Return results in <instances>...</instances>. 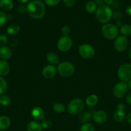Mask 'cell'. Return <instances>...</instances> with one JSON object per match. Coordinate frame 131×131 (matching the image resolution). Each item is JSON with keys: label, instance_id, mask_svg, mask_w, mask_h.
Returning a JSON list of instances; mask_svg holds the SVG:
<instances>
[{"label": "cell", "instance_id": "obj_1", "mask_svg": "<svg viewBox=\"0 0 131 131\" xmlns=\"http://www.w3.org/2000/svg\"><path fill=\"white\" fill-rule=\"evenodd\" d=\"M27 13L35 19H40L43 17L46 13V7L43 2L40 0H32L26 6Z\"/></svg>", "mask_w": 131, "mask_h": 131}, {"label": "cell", "instance_id": "obj_2", "mask_svg": "<svg viewBox=\"0 0 131 131\" xmlns=\"http://www.w3.org/2000/svg\"><path fill=\"white\" fill-rule=\"evenodd\" d=\"M113 15V12L109 6L101 5L97 8L95 14L96 19L101 24H106L110 21Z\"/></svg>", "mask_w": 131, "mask_h": 131}, {"label": "cell", "instance_id": "obj_3", "mask_svg": "<svg viewBox=\"0 0 131 131\" xmlns=\"http://www.w3.org/2000/svg\"><path fill=\"white\" fill-rule=\"evenodd\" d=\"M57 72L60 75V76L63 78H69L73 74H74L75 68L69 61H62L60 62L58 65L57 68Z\"/></svg>", "mask_w": 131, "mask_h": 131}, {"label": "cell", "instance_id": "obj_4", "mask_svg": "<svg viewBox=\"0 0 131 131\" xmlns=\"http://www.w3.org/2000/svg\"><path fill=\"white\" fill-rule=\"evenodd\" d=\"M101 33L105 38L109 40L115 39L119 33V29L115 24L106 23L101 28Z\"/></svg>", "mask_w": 131, "mask_h": 131}, {"label": "cell", "instance_id": "obj_5", "mask_svg": "<svg viewBox=\"0 0 131 131\" xmlns=\"http://www.w3.org/2000/svg\"><path fill=\"white\" fill-rule=\"evenodd\" d=\"M84 106V102L81 99L76 98L69 102L67 108L69 113L71 115H78L82 112Z\"/></svg>", "mask_w": 131, "mask_h": 131}, {"label": "cell", "instance_id": "obj_6", "mask_svg": "<svg viewBox=\"0 0 131 131\" xmlns=\"http://www.w3.org/2000/svg\"><path fill=\"white\" fill-rule=\"evenodd\" d=\"M118 77L122 82H128L131 80V64L123 63L121 65L117 71Z\"/></svg>", "mask_w": 131, "mask_h": 131}, {"label": "cell", "instance_id": "obj_7", "mask_svg": "<svg viewBox=\"0 0 131 131\" xmlns=\"http://www.w3.org/2000/svg\"><path fill=\"white\" fill-rule=\"evenodd\" d=\"M78 53L83 58L89 60L95 56V50L91 45L89 43H83L78 47Z\"/></svg>", "mask_w": 131, "mask_h": 131}, {"label": "cell", "instance_id": "obj_8", "mask_svg": "<svg viewBox=\"0 0 131 131\" xmlns=\"http://www.w3.org/2000/svg\"><path fill=\"white\" fill-rule=\"evenodd\" d=\"M127 84L125 82H119L114 85L113 88V94L117 99H122L127 95L128 92Z\"/></svg>", "mask_w": 131, "mask_h": 131}, {"label": "cell", "instance_id": "obj_9", "mask_svg": "<svg viewBox=\"0 0 131 131\" xmlns=\"http://www.w3.org/2000/svg\"><path fill=\"white\" fill-rule=\"evenodd\" d=\"M72 45H73V42L70 37L62 36L58 40L57 47L60 52H65L71 48Z\"/></svg>", "mask_w": 131, "mask_h": 131}, {"label": "cell", "instance_id": "obj_10", "mask_svg": "<svg viewBox=\"0 0 131 131\" xmlns=\"http://www.w3.org/2000/svg\"><path fill=\"white\" fill-rule=\"evenodd\" d=\"M128 46V38L123 35L118 36L114 39V47L116 51L122 52L125 51Z\"/></svg>", "mask_w": 131, "mask_h": 131}, {"label": "cell", "instance_id": "obj_11", "mask_svg": "<svg viewBox=\"0 0 131 131\" xmlns=\"http://www.w3.org/2000/svg\"><path fill=\"white\" fill-rule=\"evenodd\" d=\"M92 118L94 122L98 124H101L105 123L107 120V114L105 111L98 110L94 112L92 115Z\"/></svg>", "mask_w": 131, "mask_h": 131}, {"label": "cell", "instance_id": "obj_12", "mask_svg": "<svg viewBox=\"0 0 131 131\" xmlns=\"http://www.w3.org/2000/svg\"><path fill=\"white\" fill-rule=\"evenodd\" d=\"M57 69L55 65H48L43 68L42 70V74L44 78L46 79H52L56 75Z\"/></svg>", "mask_w": 131, "mask_h": 131}, {"label": "cell", "instance_id": "obj_13", "mask_svg": "<svg viewBox=\"0 0 131 131\" xmlns=\"http://www.w3.org/2000/svg\"><path fill=\"white\" fill-rule=\"evenodd\" d=\"M44 111L40 106H35L33 107L31 111V116L35 121H41L44 118Z\"/></svg>", "mask_w": 131, "mask_h": 131}, {"label": "cell", "instance_id": "obj_14", "mask_svg": "<svg viewBox=\"0 0 131 131\" xmlns=\"http://www.w3.org/2000/svg\"><path fill=\"white\" fill-rule=\"evenodd\" d=\"M12 51L10 47L7 46L0 47V58L3 60H7L12 57Z\"/></svg>", "mask_w": 131, "mask_h": 131}, {"label": "cell", "instance_id": "obj_15", "mask_svg": "<svg viewBox=\"0 0 131 131\" xmlns=\"http://www.w3.org/2000/svg\"><path fill=\"white\" fill-rule=\"evenodd\" d=\"M42 127L39 122L33 120L27 124L26 131H42Z\"/></svg>", "mask_w": 131, "mask_h": 131}, {"label": "cell", "instance_id": "obj_16", "mask_svg": "<svg viewBox=\"0 0 131 131\" xmlns=\"http://www.w3.org/2000/svg\"><path fill=\"white\" fill-rule=\"evenodd\" d=\"M11 121L8 116L6 115L0 116V130H5L10 126Z\"/></svg>", "mask_w": 131, "mask_h": 131}, {"label": "cell", "instance_id": "obj_17", "mask_svg": "<svg viewBox=\"0 0 131 131\" xmlns=\"http://www.w3.org/2000/svg\"><path fill=\"white\" fill-rule=\"evenodd\" d=\"M14 8L12 0H0V8L3 11H10Z\"/></svg>", "mask_w": 131, "mask_h": 131}, {"label": "cell", "instance_id": "obj_18", "mask_svg": "<svg viewBox=\"0 0 131 131\" xmlns=\"http://www.w3.org/2000/svg\"><path fill=\"white\" fill-rule=\"evenodd\" d=\"M10 72V65L6 60H0V75L5 76Z\"/></svg>", "mask_w": 131, "mask_h": 131}, {"label": "cell", "instance_id": "obj_19", "mask_svg": "<svg viewBox=\"0 0 131 131\" xmlns=\"http://www.w3.org/2000/svg\"><path fill=\"white\" fill-rule=\"evenodd\" d=\"M46 60L50 63V65H55L59 64V58L56 53L53 52H50L46 55Z\"/></svg>", "mask_w": 131, "mask_h": 131}, {"label": "cell", "instance_id": "obj_20", "mask_svg": "<svg viewBox=\"0 0 131 131\" xmlns=\"http://www.w3.org/2000/svg\"><path fill=\"white\" fill-rule=\"evenodd\" d=\"M98 101V96L95 94H91L86 98V104L88 107H92L97 104Z\"/></svg>", "mask_w": 131, "mask_h": 131}, {"label": "cell", "instance_id": "obj_21", "mask_svg": "<svg viewBox=\"0 0 131 131\" xmlns=\"http://www.w3.org/2000/svg\"><path fill=\"white\" fill-rule=\"evenodd\" d=\"M126 117L125 110H117L113 115V118L116 122H121Z\"/></svg>", "mask_w": 131, "mask_h": 131}, {"label": "cell", "instance_id": "obj_22", "mask_svg": "<svg viewBox=\"0 0 131 131\" xmlns=\"http://www.w3.org/2000/svg\"><path fill=\"white\" fill-rule=\"evenodd\" d=\"M20 31V27L17 24H12L8 26L6 29V31L8 35H15L17 34Z\"/></svg>", "mask_w": 131, "mask_h": 131}, {"label": "cell", "instance_id": "obj_23", "mask_svg": "<svg viewBox=\"0 0 131 131\" xmlns=\"http://www.w3.org/2000/svg\"><path fill=\"white\" fill-rule=\"evenodd\" d=\"M119 31L124 37H130L131 36V25L128 24H123L120 27Z\"/></svg>", "mask_w": 131, "mask_h": 131}, {"label": "cell", "instance_id": "obj_24", "mask_svg": "<svg viewBox=\"0 0 131 131\" xmlns=\"http://www.w3.org/2000/svg\"><path fill=\"white\" fill-rule=\"evenodd\" d=\"M92 118V115L88 111H83V112H81L80 113L79 116H78V119L82 123L84 124V123H87L89 122Z\"/></svg>", "mask_w": 131, "mask_h": 131}, {"label": "cell", "instance_id": "obj_25", "mask_svg": "<svg viewBox=\"0 0 131 131\" xmlns=\"http://www.w3.org/2000/svg\"><path fill=\"white\" fill-rule=\"evenodd\" d=\"M97 8V5L94 1H89L86 3L85 6L86 12L89 14H93L94 12H96Z\"/></svg>", "mask_w": 131, "mask_h": 131}, {"label": "cell", "instance_id": "obj_26", "mask_svg": "<svg viewBox=\"0 0 131 131\" xmlns=\"http://www.w3.org/2000/svg\"><path fill=\"white\" fill-rule=\"evenodd\" d=\"M53 110L57 113H62L66 110V106L62 103L57 102L53 106Z\"/></svg>", "mask_w": 131, "mask_h": 131}, {"label": "cell", "instance_id": "obj_27", "mask_svg": "<svg viewBox=\"0 0 131 131\" xmlns=\"http://www.w3.org/2000/svg\"><path fill=\"white\" fill-rule=\"evenodd\" d=\"M11 102L10 97L7 95H0V105L3 106H7Z\"/></svg>", "mask_w": 131, "mask_h": 131}, {"label": "cell", "instance_id": "obj_28", "mask_svg": "<svg viewBox=\"0 0 131 131\" xmlns=\"http://www.w3.org/2000/svg\"><path fill=\"white\" fill-rule=\"evenodd\" d=\"M7 90V83L6 80L0 75V95H3Z\"/></svg>", "mask_w": 131, "mask_h": 131}, {"label": "cell", "instance_id": "obj_29", "mask_svg": "<svg viewBox=\"0 0 131 131\" xmlns=\"http://www.w3.org/2000/svg\"><path fill=\"white\" fill-rule=\"evenodd\" d=\"M80 131H95V127L91 123H84L81 125Z\"/></svg>", "mask_w": 131, "mask_h": 131}, {"label": "cell", "instance_id": "obj_30", "mask_svg": "<svg viewBox=\"0 0 131 131\" xmlns=\"http://www.w3.org/2000/svg\"><path fill=\"white\" fill-rule=\"evenodd\" d=\"M71 33V28L68 25H64L61 28V33L64 37H68Z\"/></svg>", "mask_w": 131, "mask_h": 131}, {"label": "cell", "instance_id": "obj_31", "mask_svg": "<svg viewBox=\"0 0 131 131\" xmlns=\"http://www.w3.org/2000/svg\"><path fill=\"white\" fill-rule=\"evenodd\" d=\"M7 21V16L3 11L0 10V27L3 26Z\"/></svg>", "mask_w": 131, "mask_h": 131}, {"label": "cell", "instance_id": "obj_32", "mask_svg": "<svg viewBox=\"0 0 131 131\" xmlns=\"http://www.w3.org/2000/svg\"><path fill=\"white\" fill-rule=\"evenodd\" d=\"M41 125H42V129H49L52 127V122L51 120H44L43 122L41 123Z\"/></svg>", "mask_w": 131, "mask_h": 131}, {"label": "cell", "instance_id": "obj_33", "mask_svg": "<svg viewBox=\"0 0 131 131\" xmlns=\"http://www.w3.org/2000/svg\"><path fill=\"white\" fill-rule=\"evenodd\" d=\"M45 3L49 6H54L60 2V0H44Z\"/></svg>", "mask_w": 131, "mask_h": 131}, {"label": "cell", "instance_id": "obj_34", "mask_svg": "<svg viewBox=\"0 0 131 131\" xmlns=\"http://www.w3.org/2000/svg\"><path fill=\"white\" fill-rule=\"evenodd\" d=\"M8 37L5 35H0V47L5 46L8 43Z\"/></svg>", "mask_w": 131, "mask_h": 131}, {"label": "cell", "instance_id": "obj_35", "mask_svg": "<svg viewBox=\"0 0 131 131\" xmlns=\"http://www.w3.org/2000/svg\"><path fill=\"white\" fill-rule=\"evenodd\" d=\"M113 17L114 20H121V19L123 18V15H122L121 13L119 11H116L114 13H113Z\"/></svg>", "mask_w": 131, "mask_h": 131}, {"label": "cell", "instance_id": "obj_36", "mask_svg": "<svg viewBox=\"0 0 131 131\" xmlns=\"http://www.w3.org/2000/svg\"><path fill=\"white\" fill-rule=\"evenodd\" d=\"M17 12L18 14H21V15L25 14L26 12H27L26 6H24V5H20L17 8Z\"/></svg>", "mask_w": 131, "mask_h": 131}, {"label": "cell", "instance_id": "obj_37", "mask_svg": "<svg viewBox=\"0 0 131 131\" xmlns=\"http://www.w3.org/2000/svg\"><path fill=\"white\" fill-rule=\"evenodd\" d=\"M64 5L68 8L72 7L75 3V0H63Z\"/></svg>", "mask_w": 131, "mask_h": 131}, {"label": "cell", "instance_id": "obj_38", "mask_svg": "<svg viewBox=\"0 0 131 131\" xmlns=\"http://www.w3.org/2000/svg\"><path fill=\"white\" fill-rule=\"evenodd\" d=\"M126 101L128 104L131 105V92L128 93L126 97Z\"/></svg>", "mask_w": 131, "mask_h": 131}, {"label": "cell", "instance_id": "obj_39", "mask_svg": "<svg viewBox=\"0 0 131 131\" xmlns=\"http://www.w3.org/2000/svg\"><path fill=\"white\" fill-rule=\"evenodd\" d=\"M125 106L124 104L123 103L118 104V106H117V110H125Z\"/></svg>", "mask_w": 131, "mask_h": 131}, {"label": "cell", "instance_id": "obj_40", "mask_svg": "<svg viewBox=\"0 0 131 131\" xmlns=\"http://www.w3.org/2000/svg\"><path fill=\"white\" fill-rule=\"evenodd\" d=\"M126 14L128 15V16H130L131 17V5H129L126 8Z\"/></svg>", "mask_w": 131, "mask_h": 131}, {"label": "cell", "instance_id": "obj_41", "mask_svg": "<svg viewBox=\"0 0 131 131\" xmlns=\"http://www.w3.org/2000/svg\"><path fill=\"white\" fill-rule=\"evenodd\" d=\"M104 2L105 5L109 6V5H111L113 3V0H104Z\"/></svg>", "mask_w": 131, "mask_h": 131}, {"label": "cell", "instance_id": "obj_42", "mask_svg": "<svg viewBox=\"0 0 131 131\" xmlns=\"http://www.w3.org/2000/svg\"><path fill=\"white\" fill-rule=\"evenodd\" d=\"M126 120H127V122L128 124H131V112L129 113L127 115V116H126Z\"/></svg>", "mask_w": 131, "mask_h": 131}, {"label": "cell", "instance_id": "obj_43", "mask_svg": "<svg viewBox=\"0 0 131 131\" xmlns=\"http://www.w3.org/2000/svg\"><path fill=\"white\" fill-rule=\"evenodd\" d=\"M115 26L117 27V28H119V27L120 28V27L122 26V24H121V20H117V21H116Z\"/></svg>", "mask_w": 131, "mask_h": 131}, {"label": "cell", "instance_id": "obj_44", "mask_svg": "<svg viewBox=\"0 0 131 131\" xmlns=\"http://www.w3.org/2000/svg\"><path fill=\"white\" fill-rule=\"evenodd\" d=\"M17 1L21 4H26L29 2V0H17Z\"/></svg>", "mask_w": 131, "mask_h": 131}, {"label": "cell", "instance_id": "obj_45", "mask_svg": "<svg viewBox=\"0 0 131 131\" xmlns=\"http://www.w3.org/2000/svg\"><path fill=\"white\" fill-rule=\"evenodd\" d=\"M127 86H128V89H129L131 91V80H130L128 82V84H127Z\"/></svg>", "mask_w": 131, "mask_h": 131}, {"label": "cell", "instance_id": "obj_46", "mask_svg": "<svg viewBox=\"0 0 131 131\" xmlns=\"http://www.w3.org/2000/svg\"><path fill=\"white\" fill-rule=\"evenodd\" d=\"M128 57H129V58L130 59V60H131V47H130L129 50H128Z\"/></svg>", "mask_w": 131, "mask_h": 131}]
</instances>
